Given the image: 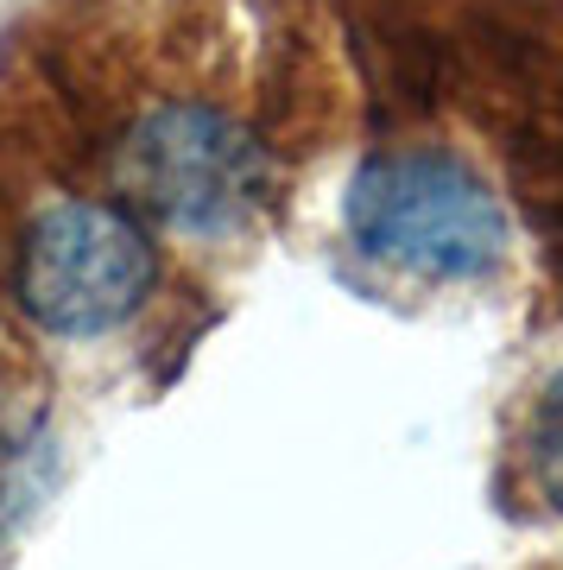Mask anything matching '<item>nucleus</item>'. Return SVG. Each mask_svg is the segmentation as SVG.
I'll return each instance as SVG.
<instances>
[{"instance_id": "obj_1", "label": "nucleus", "mask_w": 563, "mask_h": 570, "mask_svg": "<svg viewBox=\"0 0 563 570\" xmlns=\"http://www.w3.org/2000/svg\"><path fill=\"white\" fill-rule=\"evenodd\" d=\"M121 209L171 235H241L279 197L273 146L216 102H159L121 134L115 146Z\"/></svg>"}, {"instance_id": "obj_2", "label": "nucleus", "mask_w": 563, "mask_h": 570, "mask_svg": "<svg viewBox=\"0 0 563 570\" xmlns=\"http://www.w3.org/2000/svg\"><path fill=\"white\" fill-rule=\"evenodd\" d=\"M343 223L355 254L418 279H487L513 247L501 197L463 159L431 146L362 159V171L348 178Z\"/></svg>"}, {"instance_id": "obj_3", "label": "nucleus", "mask_w": 563, "mask_h": 570, "mask_svg": "<svg viewBox=\"0 0 563 570\" xmlns=\"http://www.w3.org/2000/svg\"><path fill=\"white\" fill-rule=\"evenodd\" d=\"M159 292V247L121 204L58 197L13 242V298L45 336L89 343L134 324Z\"/></svg>"}, {"instance_id": "obj_4", "label": "nucleus", "mask_w": 563, "mask_h": 570, "mask_svg": "<svg viewBox=\"0 0 563 570\" xmlns=\"http://www.w3.org/2000/svg\"><path fill=\"white\" fill-rule=\"evenodd\" d=\"M520 463H525L532 494H539L544 508L563 520V367H557V374H544V387L532 393V406H525Z\"/></svg>"}]
</instances>
